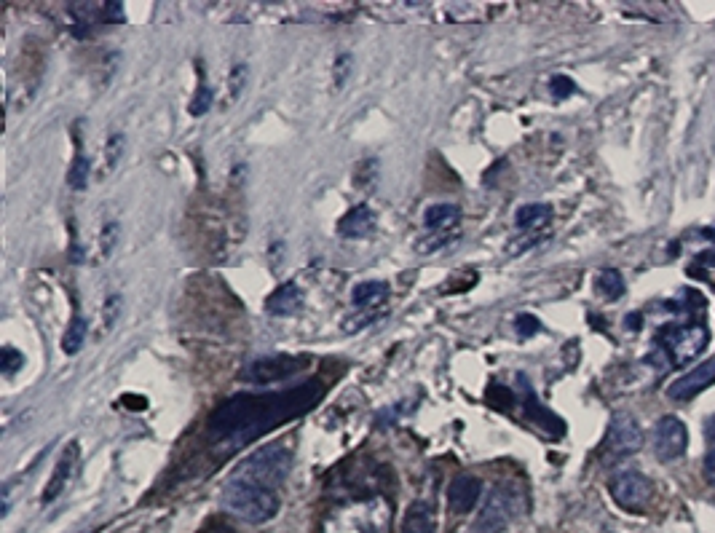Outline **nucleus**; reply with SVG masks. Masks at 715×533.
<instances>
[{"mask_svg": "<svg viewBox=\"0 0 715 533\" xmlns=\"http://www.w3.org/2000/svg\"><path fill=\"white\" fill-rule=\"evenodd\" d=\"M319 394H322L319 384H306L282 394H236L212 413L209 429L217 440L242 445L255 434H263L287 418L300 416L319 400Z\"/></svg>", "mask_w": 715, "mask_h": 533, "instance_id": "nucleus-1", "label": "nucleus"}, {"mask_svg": "<svg viewBox=\"0 0 715 533\" xmlns=\"http://www.w3.org/2000/svg\"><path fill=\"white\" fill-rule=\"evenodd\" d=\"M223 507L236 515L244 523L263 525L274 520L279 512V499L276 493L266 485L252 483L244 477H233L231 483L223 488Z\"/></svg>", "mask_w": 715, "mask_h": 533, "instance_id": "nucleus-2", "label": "nucleus"}, {"mask_svg": "<svg viewBox=\"0 0 715 533\" xmlns=\"http://www.w3.org/2000/svg\"><path fill=\"white\" fill-rule=\"evenodd\" d=\"M292 469V456L282 445H266V448H258L252 453L250 459H244L239 464V477L244 480H252V483L266 485V488H274L290 475Z\"/></svg>", "mask_w": 715, "mask_h": 533, "instance_id": "nucleus-3", "label": "nucleus"}, {"mask_svg": "<svg viewBox=\"0 0 715 533\" xmlns=\"http://www.w3.org/2000/svg\"><path fill=\"white\" fill-rule=\"evenodd\" d=\"M608 491H611L614 501L622 509H630V512H641V509L649 507L651 493H654V488H651L649 477H646V475H641V472H635V469H624V472H619V475L611 477V483H608Z\"/></svg>", "mask_w": 715, "mask_h": 533, "instance_id": "nucleus-4", "label": "nucleus"}, {"mask_svg": "<svg viewBox=\"0 0 715 533\" xmlns=\"http://www.w3.org/2000/svg\"><path fill=\"white\" fill-rule=\"evenodd\" d=\"M512 512H515L512 493L507 488H496V491H491L483 509H480V517H477L472 533H501L509 525Z\"/></svg>", "mask_w": 715, "mask_h": 533, "instance_id": "nucleus-5", "label": "nucleus"}, {"mask_svg": "<svg viewBox=\"0 0 715 533\" xmlns=\"http://www.w3.org/2000/svg\"><path fill=\"white\" fill-rule=\"evenodd\" d=\"M686 448H689V432H686L681 418H659L657 429H654V453H657V459L675 461L678 456H683Z\"/></svg>", "mask_w": 715, "mask_h": 533, "instance_id": "nucleus-6", "label": "nucleus"}, {"mask_svg": "<svg viewBox=\"0 0 715 533\" xmlns=\"http://www.w3.org/2000/svg\"><path fill=\"white\" fill-rule=\"evenodd\" d=\"M710 333L705 325H689V327H675L673 333L667 335V349L673 354L675 362H689L705 351Z\"/></svg>", "mask_w": 715, "mask_h": 533, "instance_id": "nucleus-7", "label": "nucleus"}, {"mask_svg": "<svg viewBox=\"0 0 715 533\" xmlns=\"http://www.w3.org/2000/svg\"><path fill=\"white\" fill-rule=\"evenodd\" d=\"M641 445H643V432L641 426H638V421H635L632 416H624V413L614 416V421H611V426H608L606 448L611 450V453H616V456H627V453H635Z\"/></svg>", "mask_w": 715, "mask_h": 533, "instance_id": "nucleus-8", "label": "nucleus"}, {"mask_svg": "<svg viewBox=\"0 0 715 533\" xmlns=\"http://www.w3.org/2000/svg\"><path fill=\"white\" fill-rule=\"evenodd\" d=\"M715 381V359H707V362H702V365H697L691 373L681 375L675 384H670V389H667V397L670 400H678V402H686V400H694L699 392H705L707 386Z\"/></svg>", "mask_w": 715, "mask_h": 533, "instance_id": "nucleus-9", "label": "nucleus"}, {"mask_svg": "<svg viewBox=\"0 0 715 533\" xmlns=\"http://www.w3.org/2000/svg\"><path fill=\"white\" fill-rule=\"evenodd\" d=\"M483 496V480L474 475H461L448 485V504L456 515H469Z\"/></svg>", "mask_w": 715, "mask_h": 533, "instance_id": "nucleus-10", "label": "nucleus"}, {"mask_svg": "<svg viewBox=\"0 0 715 533\" xmlns=\"http://www.w3.org/2000/svg\"><path fill=\"white\" fill-rule=\"evenodd\" d=\"M298 367L300 359L268 357L247 367V378H250V381H258V384H268V381H276V378H287V375L295 373Z\"/></svg>", "mask_w": 715, "mask_h": 533, "instance_id": "nucleus-11", "label": "nucleus"}, {"mask_svg": "<svg viewBox=\"0 0 715 533\" xmlns=\"http://www.w3.org/2000/svg\"><path fill=\"white\" fill-rule=\"evenodd\" d=\"M266 309L271 317H292L303 309V290L295 282L276 287L266 300Z\"/></svg>", "mask_w": 715, "mask_h": 533, "instance_id": "nucleus-12", "label": "nucleus"}, {"mask_svg": "<svg viewBox=\"0 0 715 533\" xmlns=\"http://www.w3.org/2000/svg\"><path fill=\"white\" fill-rule=\"evenodd\" d=\"M375 231V212L367 204H359V207L349 209L346 215L341 217L338 223V234L343 239H365Z\"/></svg>", "mask_w": 715, "mask_h": 533, "instance_id": "nucleus-13", "label": "nucleus"}, {"mask_svg": "<svg viewBox=\"0 0 715 533\" xmlns=\"http://www.w3.org/2000/svg\"><path fill=\"white\" fill-rule=\"evenodd\" d=\"M75 459H78V445H75V442H70L65 453H62V459L57 461V469H54V475H51L49 485H46V491H43V496H41L43 504H51V501L57 499L59 493L65 491L67 480H70V475H73Z\"/></svg>", "mask_w": 715, "mask_h": 533, "instance_id": "nucleus-14", "label": "nucleus"}, {"mask_svg": "<svg viewBox=\"0 0 715 533\" xmlns=\"http://www.w3.org/2000/svg\"><path fill=\"white\" fill-rule=\"evenodd\" d=\"M402 533H437V512L432 501H413L402 520Z\"/></svg>", "mask_w": 715, "mask_h": 533, "instance_id": "nucleus-15", "label": "nucleus"}, {"mask_svg": "<svg viewBox=\"0 0 715 533\" xmlns=\"http://www.w3.org/2000/svg\"><path fill=\"white\" fill-rule=\"evenodd\" d=\"M389 298V284L386 282H362L351 292V303L357 309H375Z\"/></svg>", "mask_w": 715, "mask_h": 533, "instance_id": "nucleus-16", "label": "nucleus"}, {"mask_svg": "<svg viewBox=\"0 0 715 533\" xmlns=\"http://www.w3.org/2000/svg\"><path fill=\"white\" fill-rule=\"evenodd\" d=\"M461 220V209L456 204H432L424 212V225L432 231H445L450 225H456Z\"/></svg>", "mask_w": 715, "mask_h": 533, "instance_id": "nucleus-17", "label": "nucleus"}, {"mask_svg": "<svg viewBox=\"0 0 715 533\" xmlns=\"http://www.w3.org/2000/svg\"><path fill=\"white\" fill-rule=\"evenodd\" d=\"M515 220L523 231L544 228V225L552 220V207H549V204H525V207L517 209Z\"/></svg>", "mask_w": 715, "mask_h": 533, "instance_id": "nucleus-18", "label": "nucleus"}, {"mask_svg": "<svg viewBox=\"0 0 715 533\" xmlns=\"http://www.w3.org/2000/svg\"><path fill=\"white\" fill-rule=\"evenodd\" d=\"M86 333H89V322H86L84 317L70 319V325H67L65 335H62V351H65L67 357H75V354L81 351V346H84L86 341Z\"/></svg>", "mask_w": 715, "mask_h": 533, "instance_id": "nucleus-19", "label": "nucleus"}, {"mask_svg": "<svg viewBox=\"0 0 715 533\" xmlns=\"http://www.w3.org/2000/svg\"><path fill=\"white\" fill-rule=\"evenodd\" d=\"M525 413L536 421V424H541L547 432L552 434H560L563 432V424H560V418L555 416V413H549L547 408H541L539 400L533 397V392H525Z\"/></svg>", "mask_w": 715, "mask_h": 533, "instance_id": "nucleus-20", "label": "nucleus"}, {"mask_svg": "<svg viewBox=\"0 0 715 533\" xmlns=\"http://www.w3.org/2000/svg\"><path fill=\"white\" fill-rule=\"evenodd\" d=\"M595 284H598V292L606 300H616L624 295V279L616 268H603L598 279H595Z\"/></svg>", "mask_w": 715, "mask_h": 533, "instance_id": "nucleus-21", "label": "nucleus"}, {"mask_svg": "<svg viewBox=\"0 0 715 533\" xmlns=\"http://www.w3.org/2000/svg\"><path fill=\"white\" fill-rule=\"evenodd\" d=\"M89 172H92V161L86 159L84 153H78L70 167V175H67V183L73 191H84L86 183H89Z\"/></svg>", "mask_w": 715, "mask_h": 533, "instance_id": "nucleus-22", "label": "nucleus"}, {"mask_svg": "<svg viewBox=\"0 0 715 533\" xmlns=\"http://www.w3.org/2000/svg\"><path fill=\"white\" fill-rule=\"evenodd\" d=\"M212 102H215V92H212L207 84H201L199 89H196V94H193L191 105H188V113L196 118L207 116L209 108H212Z\"/></svg>", "mask_w": 715, "mask_h": 533, "instance_id": "nucleus-23", "label": "nucleus"}, {"mask_svg": "<svg viewBox=\"0 0 715 533\" xmlns=\"http://www.w3.org/2000/svg\"><path fill=\"white\" fill-rule=\"evenodd\" d=\"M22 365H25L22 351L11 349V346H6V349L0 351V370H3L6 375H14L17 370H22Z\"/></svg>", "mask_w": 715, "mask_h": 533, "instance_id": "nucleus-24", "label": "nucleus"}, {"mask_svg": "<svg viewBox=\"0 0 715 533\" xmlns=\"http://www.w3.org/2000/svg\"><path fill=\"white\" fill-rule=\"evenodd\" d=\"M488 394H491V397H488V402H491L493 408H499V410H509V405L515 402V394L509 392V389H504V386H493Z\"/></svg>", "mask_w": 715, "mask_h": 533, "instance_id": "nucleus-25", "label": "nucleus"}, {"mask_svg": "<svg viewBox=\"0 0 715 533\" xmlns=\"http://www.w3.org/2000/svg\"><path fill=\"white\" fill-rule=\"evenodd\" d=\"M549 86H552V94L555 97H560V100H566V97H571V94L576 92V86L571 78H566V75H555L552 81H549Z\"/></svg>", "mask_w": 715, "mask_h": 533, "instance_id": "nucleus-26", "label": "nucleus"}, {"mask_svg": "<svg viewBox=\"0 0 715 533\" xmlns=\"http://www.w3.org/2000/svg\"><path fill=\"white\" fill-rule=\"evenodd\" d=\"M517 333L523 335V338H531V335H536L541 330V322L536 317H531V314H520L515 322Z\"/></svg>", "mask_w": 715, "mask_h": 533, "instance_id": "nucleus-27", "label": "nucleus"}, {"mask_svg": "<svg viewBox=\"0 0 715 533\" xmlns=\"http://www.w3.org/2000/svg\"><path fill=\"white\" fill-rule=\"evenodd\" d=\"M349 65H351L349 54H341L338 62H335V84L338 86L346 84V78H349Z\"/></svg>", "mask_w": 715, "mask_h": 533, "instance_id": "nucleus-28", "label": "nucleus"}, {"mask_svg": "<svg viewBox=\"0 0 715 533\" xmlns=\"http://www.w3.org/2000/svg\"><path fill=\"white\" fill-rule=\"evenodd\" d=\"M102 19L105 22H124V6L121 3H108L105 11H102Z\"/></svg>", "mask_w": 715, "mask_h": 533, "instance_id": "nucleus-29", "label": "nucleus"}, {"mask_svg": "<svg viewBox=\"0 0 715 533\" xmlns=\"http://www.w3.org/2000/svg\"><path fill=\"white\" fill-rule=\"evenodd\" d=\"M199 533H236V528H231V525L223 523V520H209Z\"/></svg>", "mask_w": 715, "mask_h": 533, "instance_id": "nucleus-30", "label": "nucleus"}, {"mask_svg": "<svg viewBox=\"0 0 715 533\" xmlns=\"http://www.w3.org/2000/svg\"><path fill=\"white\" fill-rule=\"evenodd\" d=\"M118 306H121V298H118V295H113V298H110L108 303H105V309H110V317H105V325H108V330L113 327V322H116L118 311H121Z\"/></svg>", "mask_w": 715, "mask_h": 533, "instance_id": "nucleus-31", "label": "nucleus"}, {"mask_svg": "<svg viewBox=\"0 0 715 533\" xmlns=\"http://www.w3.org/2000/svg\"><path fill=\"white\" fill-rule=\"evenodd\" d=\"M705 477H707V483H713L715 485V450H710L707 453V459H705Z\"/></svg>", "mask_w": 715, "mask_h": 533, "instance_id": "nucleus-32", "label": "nucleus"}, {"mask_svg": "<svg viewBox=\"0 0 715 533\" xmlns=\"http://www.w3.org/2000/svg\"><path fill=\"white\" fill-rule=\"evenodd\" d=\"M707 432H710V437H713V440H715V418H713V421H710V424H707Z\"/></svg>", "mask_w": 715, "mask_h": 533, "instance_id": "nucleus-33", "label": "nucleus"}]
</instances>
